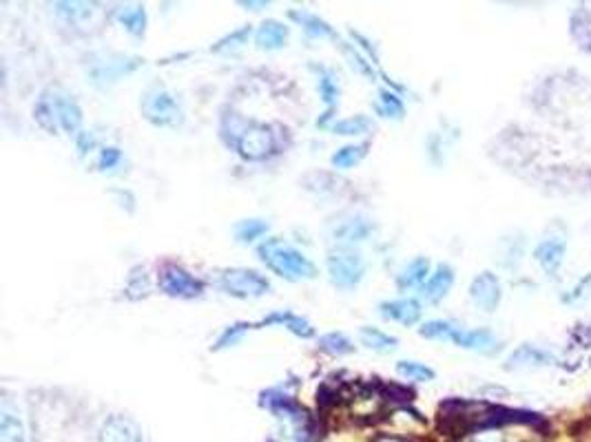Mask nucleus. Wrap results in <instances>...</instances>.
Returning a JSON list of instances; mask_svg holds the SVG:
<instances>
[{
	"instance_id": "a878e982",
	"label": "nucleus",
	"mask_w": 591,
	"mask_h": 442,
	"mask_svg": "<svg viewBox=\"0 0 591 442\" xmlns=\"http://www.w3.org/2000/svg\"><path fill=\"white\" fill-rule=\"evenodd\" d=\"M370 128H373V119L365 118V115H352V118H343L330 124V131H332L334 135H343V137L364 135V133H368Z\"/></svg>"
},
{
	"instance_id": "20e7f679",
	"label": "nucleus",
	"mask_w": 591,
	"mask_h": 442,
	"mask_svg": "<svg viewBox=\"0 0 591 442\" xmlns=\"http://www.w3.org/2000/svg\"><path fill=\"white\" fill-rule=\"evenodd\" d=\"M328 279L339 290H355L365 276V259L352 246H334L326 257Z\"/></svg>"
},
{
	"instance_id": "72a5a7b5",
	"label": "nucleus",
	"mask_w": 591,
	"mask_h": 442,
	"mask_svg": "<svg viewBox=\"0 0 591 442\" xmlns=\"http://www.w3.org/2000/svg\"><path fill=\"white\" fill-rule=\"evenodd\" d=\"M377 113L383 115V118L401 119L403 113H406V107H403V100L392 89H382L379 91Z\"/></svg>"
},
{
	"instance_id": "4be33fe9",
	"label": "nucleus",
	"mask_w": 591,
	"mask_h": 442,
	"mask_svg": "<svg viewBox=\"0 0 591 442\" xmlns=\"http://www.w3.org/2000/svg\"><path fill=\"white\" fill-rule=\"evenodd\" d=\"M554 361L552 354L543 348H536V345H521L519 349L512 352V356L507 358V367H534V365H549Z\"/></svg>"
},
{
	"instance_id": "412c9836",
	"label": "nucleus",
	"mask_w": 591,
	"mask_h": 442,
	"mask_svg": "<svg viewBox=\"0 0 591 442\" xmlns=\"http://www.w3.org/2000/svg\"><path fill=\"white\" fill-rule=\"evenodd\" d=\"M359 340L361 345H365L368 349L377 354H390L398 348L397 336L388 334V332L373 328V325H361L359 328Z\"/></svg>"
},
{
	"instance_id": "4c0bfd02",
	"label": "nucleus",
	"mask_w": 591,
	"mask_h": 442,
	"mask_svg": "<svg viewBox=\"0 0 591 442\" xmlns=\"http://www.w3.org/2000/svg\"><path fill=\"white\" fill-rule=\"evenodd\" d=\"M95 144H98V142H95L94 133L80 131L76 135V146H78V151H80V155H86V153H89V151H94Z\"/></svg>"
},
{
	"instance_id": "2eb2a0df",
	"label": "nucleus",
	"mask_w": 591,
	"mask_h": 442,
	"mask_svg": "<svg viewBox=\"0 0 591 442\" xmlns=\"http://www.w3.org/2000/svg\"><path fill=\"white\" fill-rule=\"evenodd\" d=\"M288 36H291V29L282 20L270 18V20H264L258 27V31H255V45L262 52H277V49L286 47Z\"/></svg>"
},
{
	"instance_id": "aec40b11",
	"label": "nucleus",
	"mask_w": 591,
	"mask_h": 442,
	"mask_svg": "<svg viewBox=\"0 0 591 442\" xmlns=\"http://www.w3.org/2000/svg\"><path fill=\"white\" fill-rule=\"evenodd\" d=\"M288 16H291L310 38H339L337 31H334L324 18H319L317 13L306 12V9H291Z\"/></svg>"
},
{
	"instance_id": "ddd939ff",
	"label": "nucleus",
	"mask_w": 591,
	"mask_h": 442,
	"mask_svg": "<svg viewBox=\"0 0 591 442\" xmlns=\"http://www.w3.org/2000/svg\"><path fill=\"white\" fill-rule=\"evenodd\" d=\"M452 285H455V270H452V266L441 264L432 270L430 279L423 283L421 297H423V301L434 306V303H441L450 294Z\"/></svg>"
},
{
	"instance_id": "ea45409f",
	"label": "nucleus",
	"mask_w": 591,
	"mask_h": 442,
	"mask_svg": "<svg viewBox=\"0 0 591 442\" xmlns=\"http://www.w3.org/2000/svg\"><path fill=\"white\" fill-rule=\"evenodd\" d=\"M374 442H406L403 438H397V436H379Z\"/></svg>"
},
{
	"instance_id": "dca6fc26",
	"label": "nucleus",
	"mask_w": 591,
	"mask_h": 442,
	"mask_svg": "<svg viewBox=\"0 0 591 442\" xmlns=\"http://www.w3.org/2000/svg\"><path fill=\"white\" fill-rule=\"evenodd\" d=\"M266 325H283V328L292 332L295 336H300V339H313L315 336V328L308 319H304V316L300 315H292V312L288 310H279L264 316L259 323H255V328H266Z\"/></svg>"
},
{
	"instance_id": "c756f323",
	"label": "nucleus",
	"mask_w": 591,
	"mask_h": 442,
	"mask_svg": "<svg viewBox=\"0 0 591 442\" xmlns=\"http://www.w3.org/2000/svg\"><path fill=\"white\" fill-rule=\"evenodd\" d=\"M249 330H255V323H246V321H237V323L226 325V328L222 330V334L218 336V340H215L213 349H215V352H222V349L235 348V345L240 343V340L244 339L246 334H249Z\"/></svg>"
},
{
	"instance_id": "473e14b6",
	"label": "nucleus",
	"mask_w": 591,
	"mask_h": 442,
	"mask_svg": "<svg viewBox=\"0 0 591 442\" xmlns=\"http://www.w3.org/2000/svg\"><path fill=\"white\" fill-rule=\"evenodd\" d=\"M250 34H253V29H250V25H244L240 27V29L231 31V34H226L224 38H219L218 43L210 47V52L213 53H228V52H235V49L244 47L246 43H249Z\"/></svg>"
},
{
	"instance_id": "5701e85b",
	"label": "nucleus",
	"mask_w": 591,
	"mask_h": 442,
	"mask_svg": "<svg viewBox=\"0 0 591 442\" xmlns=\"http://www.w3.org/2000/svg\"><path fill=\"white\" fill-rule=\"evenodd\" d=\"M0 442H27L25 425L7 403L0 409Z\"/></svg>"
},
{
	"instance_id": "f257e3e1",
	"label": "nucleus",
	"mask_w": 591,
	"mask_h": 442,
	"mask_svg": "<svg viewBox=\"0 0 591 442\" xmlns=\"http://www.w3.org/2000/svg\"><path fill=\"white\" fill-rule=\"evenodd\" d=\"M219 135H222L224 144L235 151L244 162H266L282 151V135L277 133V128L270 124L246 119L235 110L222 115Z\"/></svg>"
},
{
	"instance_id": "7c9ffc66",
	"label": "nucleus",
	"mask_w": 591,
	"mask_h": 442,
	"mask_svg": "<svg viewBox=\"0 0 591 442\" xmlns=\"http://www.w3.org/2000/svg\"><path fill=\"white\" fill-rule=\"evenodd\" d=\"M268 233V221L264 219H244L240 224H235L233 234L240 243H255L258 239H262Z\"/></svg>"
},
{
	"instance_id": "393cba45",
	"label": "nucleus",
	"mask_w": 591,
	"mask_h": 442,
	"mask_svg": "<svg viewBox=\"0 0 591 442\" xmlns=\"http://www.w3.org/2000/svg\"><path fill=\"white\" fill-rule=\"evenodd\" d=\"M116 18L135 38H142V36L146 34V22H149V18H146L144 7H120L116 12Z\"/></svg>"
},
{
	"instance_id": "4468645a",
	"label": "nucleus",
	"mask_w": 591,
	"mask_h": 442,
	"mask_svg": "<svg viewBox=\"0 0 591 442\" xmlns=\"http://www.w3.org/2000/svg\"><path fill=\"white\" fill-rule=\"evenodd\" d=\"M313 69L317 71V76H319V95H322L324 104H326V110H324L322 118L317 119V127L326 128L330 118H332V113L339 107V82H337V76H334L330 69H326V67H313Z\"/></svg>"
},
{
	"instance_id": "9b49d317",
	"label": "nucleus",
	"mask_w": 591,
	"mask_h": 442,
	"mask_svg": "<svg viewBox=\"0 0 591 442\" xmlns=\"http://www.w3.org/2000/svg\"><path fill=\"white\" fill-rule=\"evenodd\" d=\"M374 233V224L364 215H348V217L334 221L332 237L341 241V246H352V243L365 241Z\"/></svg>"
},
{
	"instance_id": "6ab92c4d",
	"label": "nucleus",
	"mask_w": 591,
	"mask_h": 442,
	"mask_svg": "<svg viewBox=\"0 0 591 442\" xmlns=\"http://www.w3.org/2000/svg\"><path fill=\"white\" fill-rule=\"evenodd\" d=\"M430 274H432V264H430V259H425V257H416V259H412L410 264L403 266L401 273L397 274V288L398 290H415V288H423L425 281L430 279Z\"/></svg>"
},
{
	"instance_id": "b1692460",
	"label": "nucleus",
	"mask_w": 591,
	"mask_h": 442,
	"mask_svg": "<svg viewBox=\"0 0 591 442\" xmlns=\"http://www.w3.org/2000/svg\"><path fill=\"white\" fill-rule=\"evenodd\" d=\"M368 149H370V142H361V144H346V146H341L337 153H332L330 164L339 170L352 168V166L364 162V158L368 155Z\"/></svg>"
},
{
	"instance_id": "e433bc0d",
	"label": "nucleus",
	"mask_w": 591,
	"mask_h": 442,
	"mask_svg": "<svg viewBox=\"0 0 591 442\" xmlns=\"http://www.w3.org/2000/svg\"><path fill=\"white\" fill-rule=\"evenodd\" d=\"M122 160H125V155H122V151L118 149V146H103L98 155V168L103 170V173H107V170L118 168V166L122 164Z\"/></svg>"
},
{
	"instance_id": "a211bd4d",
	"label": "nucleus",
	"mask_w": 591,
	"mask_h": 442,
	"mask_svg": "<svg viewBox=\"0 0 591 442\" xmlns=\"http://www.w3.org/2000/svg\"><path fill=\"white\" fill-rule=\"evenodd\" d=\"M98 442H140V431L129 418L111 416L100 427Z\"/></svg>"
},
{
	"instance_id": "0eeeda50",
	"label": "nucleus",
	"mask_w": 591,
	"mask_h": 442,
	"mask_svg": "<svg viewBox=\"0 0 591 442\" xmlns=\"http://www.w3.org/2000/svg\"><path fill=\"white\" fill-rule=\"evenodd\" d=\"M142 64H144V60L137 58V55H111V58L91 64L89 76L95 86H109L120 78L129 76L135 69H140Z\"/></svg>"
},
{
	"instance_id": "1a4fd4ad",
	"label": "nucleus",
	"mask_w": 591,
	"mask_h": 442,
	"mask_svg": "<svg viewBox=\"0 0 591 442\" xmlns=\"http://www.w3.org/2000/svg\"><path fill=\"white\" fill-rule=\"evenodd\" d=\"M379 315L386 321H394V323H401L406 328H412L421 321L423 316V307L416 299L403 297V299H392V301L379 303Z\"/></svg>"
},
{
	"instance_id": "6e6552de",
	"label": "nucleus",
	"mask_w": 591,
	"mask_h": 442,
	"mask_svg": "<svg viewBox=\"0 0 591 442\" xmlns=\"http://www.w3.org/2000/svg\"><path fill=\"white\" fill-rule=\"evenodd\" d=\"M503 290L501 281L494 273H480L472 279L470 283V299L479 310L494 312L501 303Z\"/></svg>"
},
{
	"instance_id": "f8f14e48",
	"label": "nucleus",
	"mask_w": 591,
	"mask_h": 442,
	"mask_svg": "<svg viewBox=\"0 0 591 442\" xmlns=\"http://www.w3.org/2000/svg\"><path fill=\"white\" fill-rule=\"evenodd\" d=\"M565 252H567V241L565 237H545L538 246L534 248V259L538 261L540 268L545 270L549 276L558 274L561 270L562 261H565Z\"/></svg>"
},
{
	"instance_id": "f3484780",
	"label": "nucleus",
	"mask_w": 591,
	"mask_h": 442,
	"mask_svg": "<svg viewBox=\"0 0 591 442\" xmlns=\"http://www.w3.org/2000/svg\"><path fill=\"white\" fill-rule=\"evenodd\" d=\"M455 345H459L463 349H472V352L494 354L498 349V339L488 328H476V330L461 328L455 336Z\"/></svg>"
},
{
	"instance_id": "f704fd0d",
	"label": "nucleus",
	"mask_w": 591,
	"mask_h": 442,
	"mask_svg": "<svg viewBox=\"0 0 591 442\" xmlns=\"http://www.w3.org/2000/svg\"><path fill=\"white\" fill-rule=\"evenodd\" d=\"M341 49H343V53H346V58L350 60L352 69H357V71H359L361 76L370 78V80H377V71H374V64L370 62V60L365 58V55L361 53L359 49L355 47V45L341 43Z\"/></svg>"
},
{
	"instance_id": "2f4dec72",
	"label": "nucleus",
	"mask_w": 591,
	"mask_h": 442,
	"mask_svg": "<svg viewBox=\"0 0 591 442\" xmlns=\"http://www.w3.org/2000/svg\"><path fill=\"white\" fill-rule=\"evenodd\" d=\"M397 372L403 376V379L416 381V383H430V381L437 379V372L419 361H398Z\"/></svg>"
},
{
	"instance_id": "f03ea898",
	"label": "nucleus",
	"mask_w": 591,
	"mask_h": 442,
	"mask_svg": "<svg viewBox=\"0 0 591 442\" xmlns=\"http://www.w3.org/2000/svg\"><path fill=\"white\" fill-rule=\"evenodd\" d=\"M258 255L270 273L291 281V283L310 281L317 276V266L304 252L297 250L295 246H291V243L279 237L264 239L258 246Z\"/></svg>"
},
{
	"instance_id": "cd10ccee",
	"label": "nucleus",
	"mask_w": 591,
	"mask_h": 442,
	"mask_svg": "<svg viewBox=\"0 0 591 442\" xmlns=\"http://www.w3.org/2000/svg\"><path fill=\"white\" fill-rule=\"evenodd\" d=\"M459 330H461L459 325L452 323V321L434 319V321H428V323L421 325L419 334L423 336V339H430V340H450V343H455V336Z\"/></svg>"
},
{
	"instance_id": "423d86ee",
	"label": "nucleus",
	"mask_w": 591,
	"mask_h": 442,
	"mask_svg": "<svg viewBox=\"0 0 591 442\" xmlns=\"http://www.w3.org/2000/svg\"><path fill=\"white\" fill-rule=\"evenodd\" d=\"M160 290L173 299H197L204 294V283L193 273L177 264H164L158 274Z\"/></svg>"
},
{
	"instance_id": "7ed1b4c3",
	"label": "nucleus",
	"mask_w": 591,
	"mask_h": 442,
	"mask_svg": "<svg viewBox=\"0 0 591 442\" xmlns=\"http://www.w3.org/2000/svg\"><path fill=\"white\" fill-rule=\"evenodd\" d=\"M142 115L158 128H177L185 122V109L177 95L167 86H151L140 102Z\"/></svg>"
},
{
	"instance_id": "c9c22d12",
	"label": "nucleus",
	"mask_w": 591,
	"mask_h": 442,
	"mask_svg": "<svg viewBox=\"0 0 591 442\" xmlns=\"http://www.w3.org/2000/svg\"><path fill=\"white\" fill-rule=\"evenodd\" d=\"M53 7H56L58 16L65 18L67 22H73V25L91 16V4L86 3H56Z\"/></svg>"
},
{
	"instance_id": "9d476101",
	"label": "nucleus",
	"mask_w": 591,
	"mask_h": 442,
	"mask_svg": "<svg viewBox=\"0 0 591 442\" xmlns=\"http://www.w3.org/2000/svg\"><path fill=\"white\" fill-rule=\"evenodd\" d=\"M52 95V104H53V113H56V122L67 135L76 137L80 133L82 127V109L71 95L58 94V91H49Z\"/></svg>"
},
{
	"instance_id": "39448f33",
	"label": "nucleus",
	"mask_w": 591,
	"mask_h": 442,
	"mask_svg": "<svg viewBox=\"0 0 591 442\" xmlns=\"http://www.w3.org/2000/svg\"><path fill=\"white\" fill-rule=\"evenodd\" d=\"M218 288L233 299H259L270 292V281L250 268H226L218 276Z\"/></svg>"
},
{
	"instance_id": "bb28decb",
	"label": "nucleus",
	"mask_w": 591,
	"mask_h": 442,
	"mask_svg": "<svg viewBox=\"0 0 591 442\" xmlns=\"http://www.w3.org/2000/svg\"><path fill=\"white\" fill-rule=\"evenodd\" d=\"M34 119L38 122L40 128H45V131L52 133V135H56L58 128H61L56 122V113H53V104L49 91H45V94L38 98V102H36Z\"/></svg>"
},
{
	"instance_id": "c85d7f7f",
	"label": "nucleus",
	"mask_w": 591,
	"mask_h": 442,
	"mask_svg": "<svg viewBox=\"0 0 591 442\" xmlns=\"http://www.w3.org/2000/svg\"><path fill=\"white\" fill-rule=\"evenodd\" d=\"M319 349L332 354V356H346V354L355 352V343L343 332H328V334L319 336Z\"/></svg>"
},
{
	"instance_id": "58836bf2",
	"label": "nucleus",
	"mask_w": 591,
	"mask_h": 442,
	"mask_svg": "<svg viewBox=\"0 0 591 442\" xmlns=\"http://www.w3.org/2000/svg\"><path fill=\"white\" fill-rule=\"evenodd\" d=\"M268 4H270V3H253V0H249V3H246V0H242L240 7L250 9V12H262V9L268 7Z\"/></svg>"
}]
</instances>
